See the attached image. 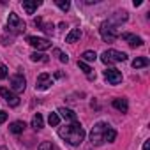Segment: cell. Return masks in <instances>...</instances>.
I'll return each instance as SVG.
<instances>
[{"label":"cell","mask_w":150,"mask_h":150,"mask_svg":"<svg viewBox=\"0 0 150 150\" xmlns=\"http://www.w3.org/2000/svg\"><path fill=\"white\" fill-rule=\"evenodd\" d=\"M58 136H60L62 139H65L69 145L78 146V145H81L83 139H85V131H83V127H81L78 122H72V124H69V125H65V127H60V129H58Z\"/></svg>","instance_id":"cell-1"},{"label":"cell","mask_w":150,"mask_h":150,"mask_svg":"<svg viewBox=\"0 0 150 150\" xmlns=\"http://www.w3.org/2000/svg\"><path fill=\"white\" fill-rule=\"evenodd\" d=\"M108 124H104V122H97L94 127H92V131H90V141L94 143V145H101V143H104V134H106V131H108Z\"/></svg>","instance_id":"cell-2"},{"label":"cell","mask_w":150,"mask_h":150,"mask_svg":"<svg viewBox=\"0 0 150 150\" xmlns=\"http://www.w3.org/2000/svg\"><path fill=\"white\" fill-rule=\"evenodd\" d=\"M101 60H103V64H118V62L127 60V55L118 50H106L101 55Z\"/></svg>","instance_id":"cell-3"},{"label":"cell","mask_w":150,"mask_h":150,"mask_svg":"<svg viewBox=\"0 0 150 150\" xmlns=\"http://www.w3.org/2000/svg\"><path fill=\"white\" fill-rule=\"evenodd\" d=\"M99 32H101L103 41H106V42H111V41H115V39L118 37V30H117V27H115V25H111L110 21L103 23V25H101V28H99Z\"/></svg>","instance_id":"cell-4"},{"label":"cell","mask_w":150,"mask_h":150,"mask_svg":"<svg viewBox=\"0 0 150 150\" xmlns=\"http://www.w3.org/2000/svg\"><path fill=\"white\" fill-rule=\"evenodd\" d=\"M25 21L16 14V13H11L9 14V18H7V28L9 30H13V32H16V34H20V32H23L25 30Z\"/></svg>","instance_id":"cell-5"},{"label":"cell","mask_w":150,"mask_h":150,"mask_svg":"<svg viewBox=\"0 0 150 150\" xmlns=\"http://www.w3.org/2000/svg\"><path fill=\"white\" fill-rule=\"evenodd\" d=\"M0 96H2L4 99H6V103L9 104V106H18L20 104V97L13 92V90H9V88H6V87H0Z\"/></svg>","instance_id":"cell-6"},{"label":"cell","mask_w":150,"mask_h":150,"mask_svg":"<svg viewBox=\"0 0 150 150\" xmlns=\"http://www.w3.org/2000/svg\"><path fill=\"white\" fill-rule=\"evenodd\" d=\"M51 85H53V78L48 72H42V74H39V78L35 81V90H48Z\"/></svg>","instance_id":"cell-7"},{"label":"cell","mask_w":150,"mask_h":150,"mask_svg":"<svg viewBox=\"0 0 150 150\" xmlns=\"http://www.w3.org/2000/svg\"><path fill=\"white\" fill-rule=\"evenodd\" d=\"M27 42H28L30 46L37 48V50H48V48L51 46V42H50L48 39H44V37H34V35H28V37H27Z\"/></svg>","instance_id":"cell-8"},{"label":"cell","mask_w":150,"mask_h":150,"mask_svg":"<svg viewBox=\"0 0 150 150\" xmlns=\"http://www.w3.org/2000/svg\"><path fill=\"white\" fill-rule=\"evenodd\" d=\"M104 78L110 85H118L122 81V72L118 69H106L104 71Z\"/></svg>","instance_id":"cell-9"},{"label":"cell","mask_w":150,"mask_h":150,"mask_svg":"<svg viewBox=\"0 0 150 150\" xmlns=\"http://www.w3.org/2000/svg\"><path fill=\"white\" fill-rule=\"evenodd\" d=\"M11 87H13V90H16V92H23V90H25L27 80H25L23 74H14V76H11Z\"/></svg>","instance_id":"cell-10"},{"label":"cell","mask_w":150,"mask_h":150,"mask_svg":"<svg viewBox=\"0 0 150 150\" xmlns=\"http://www.w3.org/2000/svg\"><path fill=\"white\" fill-rule=\"evenodd\" d=\"M122 39H124V41H127V42H129L131 46H134V48L143 44V39H141V37H138V35H134V34H122Z\"/></svg>","instance_id":"cell-11"},{"label":"cell","mask_w":150,"mask_h":150,"mask_svg":"<svg viewBox=\"0 0 150 150\" xmlns=\"http://www.w3.org/2000/svg\"><path fill=\"white\" fill-rule=\"evenodd\" d=\"M58 115H62L65 120L78 122V117H76V113H74L72 110H69V108H58Z\"/></svg>","instance_id":"cell-12"},{"label":"cell","mask_w":150,"mask_h":150,"mask_svg":"<svg viewBox=\"0 0 150 150\" xmlns=\"http://www.w3.org/2000/svg\"><path fill=\"white\" fill-rule=\"evenodd\" d=\"M25 122H21V120H16V122H13L11 125H9V131L13 132V134H21L23 131H25Z\"/></svg>","instance_id":"cell-13"},{"label":"cell","mask_w":150,"mask_h":150,"mask_svg":"<svg viewBox=\"0 0 150 150\" xmlns=\"http://www.w3.org/2000/svg\"><path fill=\"white\" fill-rule=\"evenodd\" d=\"M41 6L39 0H34V2H21V7L27 11V14H34V11Z\"/></svg>","instance_id":"cell-14"},{"label":"cell","mask_w":150,"mask_h":150,"mask_svg":"<svg viewBox=\"0 0 150 150\" xmlns=\"http://www.w3.org/2000/svg\"><path fill=\"white\" fill-rule=\"evenodd\" d=\"M81 37V30L80 28H72L67 35H65V42H76Z\"/></svg>","instance_id":"cell-15"},{"label":"cell","mask_w":150,"mask_h":150,"mask_svg":"<svg viewBox=\"0 0 150 150\" xmlns=\"http://www.w3.org/2000/svg\"><path fill=\"white\" fill-rule=\"evenodd\" d=\"M113 106L118 110V111H122V113H125L127 110H129V104H127V99H113Z\"/></svg>","instance_id":"cell-16"},{"label":"cell","mask_w":150,"mask_h":150,"mask_svg":"<svg viewBox=\"0 0 150 150\" xmlns=\"http://www.w3.org/2000/svg\"><path fill=\"white\" fill-rule=\"evenodd\" d=\"M148 65V58L146 57H138L132 60V67L134 69H139V67H146Z\"/></svg>","instance_id":"cell-17"},{"label":"cell","mask_w":150,"mask_h":150,"mask_svg":"<svg viewBox=\"0 0 150 150\" xmlns=\"http://www.w3.org/2000/svg\"><path fill=\"white\" fill-rule=\"evenodd\" d=\"M42 125H44V120H42V115L41 113H37L34 118H32V127L35 129V131H39V129H42Z\"/></svg>","instance_id":"cell-18"},{"label":"cell","mask_w":150,"mask_h":150,"mask_svg":"<svg viewBox=\"0 0 150 150\" xmlns=\"http://www.w3.org/2000/svg\"><path fill=\"white\" fill-rule=\"evenodd\" d=\"M125 20H127V13L122 11V13H117L115 16H111L110 23H111V25H113V23H122V21H125Z\"/></svg>","instance_id":"cell-19"},{"label":"cell","mask_w":150,"mask_h":150,"mask_svg":"<svg viewBox=\"0 0 150 150\" xmlns=\"http://www.w3.org/2000/svg\"><path fill=\"white\" fill-rule=\"evenodd\" d=\"M78 67H80V69L87 74V76H88V80H94V78H96V74H92V69H90L85 62H81V60H80V62H78Z\"/></svg>","instance_id":"cell-20"},{"label":"cell","mask_w":150,"mask_h":150,"mask_svg":"<svg viewBox=\"0 0 150 150\" xmlns=\"http://www.w3.org/2000/svg\"><path fill=\"white\" fill-rule=\"evenodd\" d=\"M81 62H96V58H97V55H96V51H85L83 55H81Z\"/></svg>","instance_id":"cell-21"},{"label":"cell","mask_w":150,"mask_h":150,"mask_svg":"<svg viewBox=\"0 0 150 150\" xmlns=\"http://www.w3.org/2000/svg\"><path fill=\"white\" fill-rule=\"evenodd\" d=\"M39 150H60V148L55 143H51V141H44V143L39 145Z\"/></svg>","instance_id":"cell-22"},{"label":"cell","mask_w":150,"mask_h":150,"mask_svg":"<svg viewBox=\"0 0 150 150\" xmlns=\"http://www.w3.org/2000/svg\"><path fill=\"white\" fill-rule=\"evenodd\" d=\"M48 122H50V125L57 127V125H58V122H60V117H58V113H50V117H48Z\"/></svg>","instance_id":"cell-23"},{"label":"cell","mask_w":150,"mask_h":150,"mask_svg":"<svg viewBox=\"0 0 150 150\" xmlns=\"http://www.w3.org/2000/svg\"><path fill=\"white\" fill-rule=\"evenodd\" d=\"M115 138H117V132H115V129L108 127V131H106V134H104V141H115Z\"/></svg>","instance_id":"cell-24"},{"label":"cell","mask_w":150,"mask_h":150,"mask_svg":"<svg viewBox=\"0 0 150 150\" xmlns=\"http://www.w3.org/2000/svg\"><path fill=\"white\" fill-rule=\"evenodd\" d=\"M30 58H32L34 62H46V60H48V58H46V55L37 53V51H35V53H32V55H30Z\"/></svg>","instance_id":"cell-25"},{"label":"cell","mask_w":150,"mask_h":150,"mask_svg":"<svg viewBox=\"0 0 150 150\" xmlns=\"http://www.w3.org/2000/svg\"><path fill=\"white\" fill-rule=\"evenodd\" d=\"M57 6H58L62 11H69V7H71V4L67 2V0H57Z\"/></svg>","instance_id":"cell-26"},{"label":"cell","mask_w":150,"mask_h":150,"mask_svg":"<svg viewBox=\"0 0 150 150\" xmlns=\"http://www.w3.org/2000/svg\"><path fill=\"white\" fill-rule=\"evenodd\" d=\"M7 78V67L4 64H0V80H6Z\"/></svg>","instance_id":"cell-27"},{"label":"cell","mask_w":150,"mask_h":150,"mask_svg":"<svg viewBox=\"0 0 150 150\" xmlns=\"http://www.w3.org/2000/svg\"><path fill=\"white\" fill-rule=\"evenodd\" d=\"M55 53L58 55V58H60V62H65V64L69 62V57H67L65 53H62V51H58V50H55Z\"/></svg>","instance_id":"cell-28"},{"label":"cell","mask_w":150,"mask_h":150,"mask_svg":"<svg viewBox=\"0 0 150 150\" xmlns=\"http://www.w3.org/2000/svg\"><path fill=\"white\" fill-rule=\"evenodd\" d=\"M7 120V113L6 111H2V110H0V124H4Z\"/></svg>","instance_id":"cell-29"},{"label":"cell","mask_w":150,"mask_h":150,"mask_svg":"<svg viewBox=\"0 0 150 150\" xmlns=\"http://www.w3.org/2000/svg\"><path fill=\"white\" fill-rule=\"evenodd\" d=\"M143 150H150V139H146V141L143 143Z\"/></svg>","instance_id":"cell-30"}]
</instances>
